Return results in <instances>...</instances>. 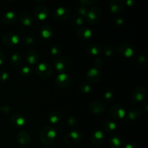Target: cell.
Instances as JSON below:
<instances>
[{"label":"cell","instance_id":"44","mask_svg":"<svg viewBox=\"0 0 148 148\" xmlns=\"http://www.w3.org/2000/svg\"><path fill=\"white\" fill-rule=\"evenodd\" d=\"M124 148H140V147L135 143H129L126 145Z\"/></svg>","mask_w":148,"mask_h":148},{"label":"cell","instance_id":"31","mask_svg":"<svg viewBox=\"0 0 148 148\" xmlns=\"http://www.w3.org/2000/svg\"><path fill=\"white\" fill-rule=\"evenodd\" d=\"M84 17L79 15H75L70 19V22L72 25H82L84 23Z\"/></svg>","mask_w":148,"mask_h":148},{"label":"cell","instance_id":"12","mask_svg":"<svg viewBox=\"0 0 148 148\" xmlns=\"http://www.w3.org/2000/svg\"><path fill=\"white\" fill-rule=\"evenodd\" d=\"M89 108L90 111L94 114H101L105 111L106 106L102 101L95 100L90 103Z\"/></svg>","mask_w":148,"mask_h":148},{"label":"cell","instance_id":"41","mask_svg":"<svg viewBox=\"0 0 148 148\" xmlns=\"http://www.w3.org/2000/svg\"><path fill=\"white\" fill-rule=\"evenodd\" d=\"M103 96L106 100H107V101H110V100L112 99L113 97H114V92H113L112 91L107 90L104 92Z\"/></svg>","mask_w":148,"mask_h":148},{"label":"cell","instance_id":"40","mask_svg":"<svg viewBox=\"0 0 148 148\" xmlns=\"http://www.w3.org/2000/svg\"><path fill=\"white\" fill-rule=\"evenodd\" d=\"M93 64L94 67L95 68H97V69H98V68H101V66H103V60L100 57L96 58V59H95V60H94Z\"/></svg>","mask_w":148,"mask_h":148},{"label":"cell","instance_id":"33","mask_svg":"<svg viewBox=\"0 0 148 148\" xmlns=\"http://www.w3.org/2000/svg\"><path fill=\"white\" fill-rule=\"evenodd\" d=\"M136 62H137V65L140 66H145L147 65V59L145 55H139L136 58Z\"/></svg>","mask_w":148,"mask_h":148},{"label":"cell","instance_id":"1","mask_svg":"<svg viewBox=\"0 0 148 148\" xmlns=\"http://www.w3.org/2000/svg\"><path fill=\"white\" fill-rule=\"evenodd\" d=\"M57 132L53 127L50 125L46 126L40 132V140L45 145H50L54 141L56 137Z\"/></svg>","mask_w":148,"mask_h":148},{"label":"cell","instance_id":"45","mask_svg":"<svg viewBox=\"0 0 148 148\" xmlns=\"http://www.w3.org/2000/svg\"><path fill=\"white\" fill-rule=\"evenodd\" d=\"M115 23L117 25H121L124 23V19H122L121 17H118L115 20Z\"/></svg>","mask_w":148,"mask_h":148},{"label":"cell","instance_id":"28","mask_svg":"<svg viewBox=\"0 0 148 148\" xmlns=\"http://www.w3.org/2000/svg\"><path fill=\"white\" fill-rule=\"evenodd\" d=\"M11 62L14 66H20L23 63V56L18 52L14 53L11 56Z\"/></svg>","mask_w":148,"mask_h":148},{"label":"cell","instance_id":"37","mask_svg":"<svg viewBox=\"0 0 148 148\" xmlns=\"http://www.w3.org/2000/svg\"><path fill=\"white\" fill-rule=\"evenodd\" d=\"M88 9L86 8V7H85L84 5H82V4H80L79 6H78L77 7V12H78V14H79V16H81V17H85V16H86L87 13H88ZM78 14V15H79Z\"/></svg>","mask_w":148,"mask_h":148},{"label":"cell","instance_id":"29","mask_svg":"<svg viewBox=\"0 0 148 148\" xmlns=\"http://www.w3.org/2000/svg\"><path fill=\"white\" fill-rule=\"evenodd\" d=\"M141 115L142 111L140 109H138V108H133V109L130 110L128 113L129 119L130 120H132V121L138 119L141 116Z\"/></svg>","mask_w":148,"mask_h":148},{"label":"cell","instance_id":"8","mask_svg":"<svg viewBox=\"0 0 148 148\" xmlns=\"http://www.w3.org/2000/svg\"><path fill=\"white\" fill-rule=\"evenodd\" d=\"M19 41H20V37L15 33H7L2 36V42L4 45L9 47L15 46L19 43Z\"/></svg>","mask_w":148,"mask_h":148},{"label":"cell","instance_id":"18","mask_svg":"<svg viewBox=\"0 0 148 148\" xmlns=\"http://www.w3.org/2000/svg\"><path fill=\"white\" fill-rule=\"evenodd\" d=\"M77 35L82 40H88L92 37V32L89 27L82 26L77 30Z\"/></svg>","mask_w":148,"mask_h":148},{"label":"cell","instance_id":"43","mask_svg":"<svg viewBox=\"0 0 148 148\" xmlns=\"http://www.w3.org/2000/svg\"><path fill=\"white\" fill-rule=\"evenodd\" d=\"M79 3H80L82 5H89V4H93L96 2L95 0H79L78 1Z\"/></svg>","mask_w":148,"mask_h":148},{"label":"cell","instance_id":"7","mask_svg":"<svg viewBox=\"0 0 148 148\" xmlns=\"http://www.w3.org/2000/svg\"><path fill=\"white\" fill-rule=\"evenodd\" d=\"M71 14L70 10L64 6L57 7L54 12V18L58 21H64L69 17Z\"/></svg>","mask_w":148,"mask_h":148},{"label":"cell","instance_id":"2","mask_svg":"<svg viewBox=\"0 0 148 148\" xmlns=\"http://www.w3.org/2000/svg\"><path fill=\"white\" fill-rule=\"evenodd\" d=\"M73 62L70 59L66 57L58 58L54 62V67L62 73L69 71L72 67Z\"/></svg>","mask_w":148,"mask_h":148},{"label":"cell","instance_id":"46","mask_svg":"<svg viewBox=\"0 0 148 148\" xmlns=\"http://www.w3.org/2000/svg\"><path fill=\"white\" fill-rule=\"evenodd\" d=\"M143 109L144 110L145 112L146 113V115H147V111H148V104H147V101H145V102L143 103Z\"/></svg>","mask_w":148,"mask_h":148},{"label":"cell","instance_id":"6","mask_svg":"<svg viewBox=\"0 0 148 148\" xmlns=\"http://www.w3.org/2000/svg\"><path fill=\"white\" fill-rule=\"evenodd\" d=\"M56 84L59 87L62 88H69L72 83V77L70 75L64 72V73H60L56 77L55 79Z\"/></svg>","mask_w":148,"mask_h":148},{"label":"cell","instance_id":"48","mask_svg":"<svg viewBox=\"0 0 148 148\" xmlns=\"http://www.w3.org/2000/svg\"><path fill=\"white\" fill-rule=\"evenodd\" d=\"M124 3H125V4H127V6H130V7H131V6L134 5V0H127V1H124Z\"/></svg>","mask_w":148,"mask_h":148},{"label":"cell","instance_id":"21","mask_svg":"<svg viewBox=\"0 0 148 148\" xmlns=\"http://www.w3.org/2000/svg\"><path fill=\"white\" fill-rule=\"evenodd\" d=\"M16 140L21 145H26L31 141V137L26 131H20L16 135Z\"/></svg>","mask_w":148,"mask_h":148},{"label":"cell","instance_id":"3","mask_svg":"<svg viewBox=\"0 0 148 148\" xmlns=\"http://www.w3.org/2000/svg\"><path fill=\"white\" fill-rule=\"evenodd\" d=\"M36 73L40 77L48 79L51 77L53 74V69L51 65L49 64L47 62H41L36 66Z\"/></svg>","mask_w":148,"mask_h":148},{"label":"cell","instance_id":"10","mask_svg":"<svg viewBox=\"0 0 148 148\" xmlns=\"http://www.w3.org/2000/svg\"><path fill=\"white\" fill-rule=\"evenodd\" d=\"M110 114L116 119H122L125 117L126 111L119 104H114L110 108Z\"/></svg>","mask_w":148,"mask_h":148},{"label":"cell","instance_id":"11","mask_svg":"<svg viewBox=\"0 0 148 148\" xmlns=\"http://www.w3.org/2000/svg\"><path fill=\"white\" fill-rule=\"evenodd\" d=\"M119 52L123 57L131 58L134 53V49L132 45L124 43L119 46Z\"/></svg>","mask_w":148,"mask_h":148},{"label":"cell","instance_id":"14","mask_svg":"<svg viewBox=\"0 0 148 148\" xmlns=\"http://www.w3.org/2000/svg\"><path fill=\"white\" fill-rule=\"evenodd\" d=\"M10 122L12 126L20 128L26 124V118L21 114H14L10 117Z\"/></svg>","mask_w":148,"mask_h":148},{"label":"cell","instance_id":"4","mask_svg":"<svg viewBox=\"0 0 148 148\" xmlns=\"http://www.w3.org/2000/svg\"><path fill=\"white\" fill-rule=\"evenodd\" d=\"M101 17V10L97 6H93L88 10L85 19L91 24H95L100 20Z\"/></svg>","mask_w":148,"mask_h":148},{"label":"cell","instance_id":"13","mask_svg":"<svg viewBox=\"0 0 148 148\" xmlns=\"http://www.w3.org/2000/svg\"><path fill=\"white\" fill-rule=\"evenodd\" d=\"M48 15H49V10L46 6H38L33 10V16L39 20H46Z\"/></svg>","mask_w":148,"mask_h":148},{"label":"cell","instance_id":"24","mask_svg":"<svg viewBox=\"0 0 148 148\" xmlns=\"http://www.w3.org/2000/svg\"><path fill=\"white\" fill-rule=\"evenodd\" d=\"M62 114L58 110H53L51 111L48 116V119L52 124H57L62 120Z\"/></svg>","mask_w":148,"mask_h":148},{"label":"cell","instance_id":"38","mask_svg":"<svg viewBox=\"0 0 148 148\" xmlns=\"http://www.w3.org/2000/svg\"><path fill=\"white\" fill-rule=\"evenodd\" d=\"M60 52H61V49L57 46H54L51 49V56L53 57H57L59 54H60Z\"/></svg>","mask_w":148,"mask_h":148},{"label":"cell","instance_id":"9","mask_svg":"<svg viewBox=\"0 0 148 148\" xmlns=\"http://www.w3.org/2000/svg\"><path fill=\"white\" fill-rule=\"evenodd\" d=\"M147 95V90L143 86H138L132 91V101L134 103H139L143 101Z\"/></svg>","mask_w":148,"mask_h":148},{"label":"cell","instance_id":"42","mask_svg":"<svg viewBox=\"0 0 148 148\" xmlns=\"http://www.w3.org/2000/svg\"><path fill=\"white\" fill-rule=\"evenodd\" d=\"M0 111L4 113V114H7L10 111V107L7 104H3L0 106Z\"/></svg>","mask_w":148,"mask_h":148},{"label":"cell","instance_id":"36","mask_svg":"<svg viewBox=\"0 0 148 148\" xmlns=\"http://www.w3.org/2000/svg\"><path fill=\"white\" fill-rule=\"evenodd\" d=\"M103 53L106 56H112L115 53V49L111 46H105L103 49Z\"/></svg>","mask_w":148,"mask_h":148},{"label":"cell","instance_id":"47","mask_svg":"<svg viewBox=\"0 0 148 148\" xmlns=\"http://www.w3.org/2000/svg\"><path fill=\"white\" fill-rule=\"evenodd\" d=\"M4 54L2 51L0 49V65L4 62Z\"/></svg>","mask_w":148,"mask_h":148},{"label":"cell","instance_id":"22","mask_svg":"<svg viewBox=\"0 0 148 148\" xmlns=\"http://www.w3.org/2000/svg\"><path fill=\"white\" fill-rule=\"evenodd\" d=\"M26 60L30 64H35L39 60V53L36 49H30L26 53Z\"/></svg>","mask_w":148,"mask_h":148},{"label":"cell","instance_id":"39","mask_svg":"<svg viewBox=\"0 0 148 148\" xmlns=\"http://www.w3.org/2000/svg\"><path fill=\"white\" fill-rule=\"evenodd\" d=\"M9 77H10V75H9L8 72L4 70L0 72V82H6L7 80H8Z\"/></svg>","mask_w":148,"mask_h":148},{"label":"cell","instance_id":"50","mask_svg":"<svg viewBox=\"0 0 148 148\" xmlns=\"http://www.w3.org/2000/svg\"><path fill=\"white\" fill-rule=\"evenodd\" d=\"M45 148H52V147H45Z\"/></svg>","mask_w":148,"mask_h":148},{"label":"cell","instance_id":"15","mask_svg":"<svg viewBox=\"0 0 148 148\" xmlns=\"http://www.w3.org/2000/svg\"><path fill=\"white\" fill-rule=\"evenodd\" d=\"M105 139V135L102 130H94L90 135V140L92 143L95 145H100L102 144Z\"/></svg>","mask_w":148,"mask_h":148},{"label":"cell","instance_id":"23","mask_svg":"<svg viewBox=\"0 0 148 148\" xmlns=\"http://www.w3.org/2000/svg\"><path fill=\"white\" fill-rule=\"evenodd\" d=\"M19 21L24 25L30 26L34 22V18L30 13L27 12H23L19 16Z\"/></svg>","mask_w":148,"mask_h":148},{"label":"cell","instance_id":"25","mask_svg":"<svg viewBox=\"0 0 148 148\" xmlns=\"http://www.w3.org/2000/svg\"><path fill=\"white\" fill-rule=\"evenodd\" d=\"M53 33V28L51 26L45 25L42 26L40 29V35L43 39H49L52 36Z\"/></svg>","mask_w":148,"mask_h":148},{"label":"cell","instance_id":"49","mask_svg":"<svg viewBox=\"0 0 148 148\" xmlns=\"http://www.w3.org/2000/svg\"><path fill=\"white\" fill-rule=\"evenodd\" d=\"M20 148H25V147H20Z\"/></svg>","mask_w":148,"mask_h":148},{"label":"cell","instance_id":"27","mask_svg":"<svg viewBox=\"0 0 148 148\" xmlns=\"http://www.w3.org/2000/svg\"><path fill=\"white\" fill-rule=\"evenodd\" d=\"M116 124L111 120H106L103 123V129L106 132H112L116 129Z\"/></svg>","mask_w":148,"mask_h":148},{"label":"cell","instance_id":"30","mask_svg":"<svg viewBox=\"0 0 148 148\" xmlns=\"http://www.w3.org/2000/svg\"><path fill=\"white\" fill-rule=\"evenodd\" d=\"M22 41L25 44L30 46L36 43V38H34V36L30 34H25L22 36Z\"/></svg>","mask_w":148,"mask_h":148},{"label":"cell","instance_id":"26","mask_svg":"<svg viewBox=\"0 0 148 148\" xmlns=\"http://www.w3.org/2000/svg\"><path fill=\"white\" fill-rule=\"evenodd\" d=\"M87 51L90 54L92 55V56H96L102 52V47L98 43H92L88 45L87 47Z\"/></svg>","mask_w":148,"mask_h":148},{"label":"cell","instance_id":"16","mask_svg":"<svg viewBox=\"0 0 148 148\" xmlns=\"http://www.w3.org/2000/svg\"><path fill=\"white\" fill-rule=\"evenodd\" d=\"M87 79L91 83H97L101 79V72L97 68H90L87 72Z\"/></svg>","mask_w":148,"mask_h":148},{"label":"cell","instance_id":"20","mask_svg":"<svg viewBox=\"0 0 148 148\" xmlns=\"http://www.w3.org/2000/svg\"><path fill=\"white\" fill-rule=\"evenodd\" d=\"M1 20L3 23L6 25H12L17 20V15L13 11H7L2 14Z\"/></svg>","mask_w":148,"mask_h":148},{"label":"cell","instance_id":"34","mask_svg":"<svg viewBox=\"0 0 148 148\" xmlns=\"http://www.w3.org/2000/svg\"><path fill=\"white\" fill-rule=\"evenodd\" d=\"M20 75L22 76H24V77H27V76H30L32 73V70H31V68L28 66H22L21 69H20L19 71Z\"/></svg>","mask_w":148,"mask_h":148},{"label":"cell","instance_id":"35","mask_svg":"<svg viewBox=\"0 0 148 148\" xmlns=\"http://www.w3.org/2000/svg\"><path fill=\"white\" fill-rule=\"evenodd\" d=\"M66 123H67V124L69 127H72V128H74V127H77V125L78 124V121L75 116H69L67 119Z\"/></svg>","mask_w":148,"mask_h":148},{"label":"cell","instance_id":"19","mask_svg":"<svg viewBox=\"0 0 148 148\" xmlns=\"http://www.w3.org/2000/svg\"><path fill=\"white\" fill-rule=\"evenodd\" d=\"M109 145L112 148H121L124 145L123 137L119 134H113L109 137Z\"/></svg>","mask_w":148,"mask_h":148},{"label":"cell","instance_id":"32","mask_svg":"<svg viewBox=\"0 0 148 148\" xmlns=\"http://www.w3.org/2000/svg\"><path fill=\"white\" fill-rule=\"evenodd\" d=\"M79 90L82 93H88L91 90V86L86 82H81L79 86Z\"/></svg>","mask_w":148,"mask_h":148},{"label":"cell","instance_id":"17","mask_svg":"<svg viewBox=\"0 0 148 148\" xmlns=\"http://www.w3.org/2000/svg\"><path fill=\"white\" fill-rule=\"evenodd\" d=\"M109 8L113 13H120L125 8V3L122 0H111Z\"/></svg>","mask_w":148,"mask_h":148},{"label":"cell","instance_id":"5","mask_svg":"<svg viewBox=\"0 0 148 148\" xmlns=\"http://www.w3.org/2000/svg\"><path fill=\"white\" fill-rule=\"evenodd\" d=\"M82 139V134L79 131L72 130L66 134L64 142L69 147H73L77 145Z\"/></svg>","mask_w":148,"mask_h":148}]
</instances>
